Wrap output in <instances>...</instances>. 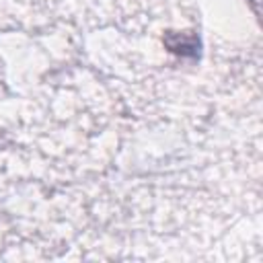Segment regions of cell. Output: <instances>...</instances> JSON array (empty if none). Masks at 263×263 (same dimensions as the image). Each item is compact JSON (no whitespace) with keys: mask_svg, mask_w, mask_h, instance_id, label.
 I'll list each match as a JSON object with an SVG mask.
<instances>
[{"mask_svg":"<svg viewBox=\"0 0 263 263\" xmlns=\"http://www.w3.org/2000/svg\"><path fill=\"white\" fill-rule=\"evenodd\" d=\"M164 47L179 58H197L199 55V37L191 31H166L162 35Z\"/></svg>","mask_w":263,"mask_h":263,"instance_id":"6da1fadb","label":"cell"}]
</instances>
